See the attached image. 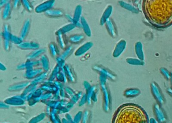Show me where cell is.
<instances>
[{"instance_id":"6da1fadb","label":"cell","mask_w":172,"mask_h":123,"mask_svg":"<svg viewBox=\"0 0 172 123\" xmlns=\"http://www.w3.org/2000/svg\"><path fill=\"white\" fill-rule=\"evenodd\" d=\"M144 15L152 26L167 29L172 25V0H145L142 6Z\"/></svg>"},{"instance_id":"7a4b0ae2","label":"cell","mask_w":172,"mask_h":123,"mask_svg":"<svg viewBox=\"0 0 172 123\" xmlns=\"http://www.w3.org/2000/svg\"><path fill=\"white\" fill-rule=\"evenodd\" d=\"M112 123H149L146 111L133 103L122 104L116 111Z\"/></svg>"},{"instance_id":"3957f363","label":"cell","mask_w":172,"mask_h":123,"mask_svg":"<svg viewBox=\"0 0 172 123\" xmlns=\"http://www.w3.org/2000/svg\"><path fill=\"white\" fill-rule=\"evenodd\" d=\"M55 1H46L37 6L35 8V11L37 13L46 12L49 10L53 8Z\"/></svg>"},{"instance_id":"277c9868","label":"cell","mask_w":172,"mask_h":123,"mask_svg":"<svg viewBox=\"0 0 172 123\" xmlns=\"http://www.w3.org/2000/svg\"><path fill=\"white\" fill-rule=\"evenodd\" d=\"M44 72L42 68H34L29 70H26L24 77L27 79H35L37 76Z\"/></svg>"},{"instance_id":"5b68a950","label":"cell","mask_w":172,"mask_h":123,"mask_svg":"<svg viewBox=\"0 0 172 123\" xmlns=\"http://www.w3.org/2000/svg\"><path fill=\"white\" fill-rule=\"evenodd\" d=\"M64 68L68 80L71 82H75L76 81V75L72 66L69 64H66Z\"/></svg>"},{"instance_id":"8992f818","label":"cell","mask_w":172,"mask_h":123,"mask_svg":"<svg viewBox=\"0 0 172 123\" xmlns=\"http://www.w3.org/2000/svg\"><path fill=\"white\" fill-rule=\"evenodd\" d=\"M19 49L23 50H37L39 49V45L35 42H23L18 46Z\"/></svg>"},{"instance_id":"52a82bcc","label":"cell","mask_w":172,"mask_h":123,"mask_svg":"<svg viewBox=\"0 0 172 123\" xmlns=\"http://www.w3.org/2000/svg\"><path fill=\"white\" fill-rule=\"evenodd\" d=\"M24 100L21 96H15L12 98H9L5 100L6 104L12 106H22L24 104Z\"/></svg>"},{"instance_id":"ba28073f","label":"cell","mask_w":172,"mask_h":123,"mask_svg":"<svg viewBox=\"0 0 172 123\" xmlns=\"http://www.w3.org/2000/svg\"><path fill=\"white\" fill-rule=\"evenodd\" d=\"M94 46V43L92 42H87L84 43L82 46L79 47L78 49L75 52V55L76 56H82L85 54L87 51L90 50V49Z\"/></svg>"},{"instance_id":"9c48e42d","label":"cell","mask_w":172,"mask_h":123,"mask_svg":"<svg viewBox=\"0 0 172 123\" xmlns=\"http://www.w3.org/2000/svg\"><path fill=\"white\" fill-rule=\"evenodd\" d=\"M46 16L51 18H59L63 16L64 11L59 9L52 8L45 12Z\"/></svg>"},{"instance_id":"30bf717a","label":"cell","mask_w":172,"mask_h":123,"mask_svg":"<svg viewBox=\"0 0 172 123\" xmlns=\"http://www.w3.org/2000/svg\"><path fill=\"white\" fill-rule=\"evenodd\" d=\"M29 84H30V83L29 81H24L21 82L17 83L10 86L9 87L8 90L10 91H18L26 88Z\"/></svg>"},{"instance_id":"8fae6325","label":"cell","mask_w":172,"mask_h":123,"mask_svg":"<svg viewBox=\"0 0 172 123\" xmlns=\"http://www.w3.org/2000/svg\"><path fill=\"white\" fill-rule=\"evenodd\" d=\"M30 19H28L25 21L24 24H23L21 30L20 36L22 38L23 40L25 39L27 35L29 34V31L30 30Z\"/></svg>"},{"instance_id":"7c38bea8","label":"cell","mask_w":172,"mask_h":123,"mask_svg":"<svg viewBox=\"0 0 172 123\" xmlns=\"http://www.w3.org/2000/svg\"><path fill=\"white\" fill-rule=\"evenodd\" d=\"M75 27H76V26L74 24L70 23L69 24L64 26L63 27L61 28L60 29L58 30L55 33V34L56 35H59V34L64 35L67 33H69L70 31L74 29Z\"/></svg>"},{"instance_id":"4fadbf2b","label":"cell","mask_w":172,"mask_h":123,"mask_svg":"<svg viewBox=\"0 0 172 123\" xmlns=\"http://www.w3.org/2000/svg\"><path fill=\"white\" fill-rule=\"evenodd\" d=\"M12 8V5L11 4L10 1L5 6L2 13V18L5 20L8 19L10 17Z\"/></svg>"},{"instance_id":"5bb4252c","label":"cell","mask_w":172,"mask_h":123,"mask_svg":"<svg viewBox=\"0 0 172 123\" xmlns=\"http://www.w3.org/2000/svg\"><path fill=\"white\" fill-rule=\"evenodd\" d=\"M82 8L81 5L77 6L75 10L74 14L73 15V24H76L78 22L80 21L82 18Z\"/></svg>"},{"instance_id":"9a60e30c","label":"cell","mask_w":172,"mask_h":123,"mask_svg":"<svg viewBox=\"0 0 172 123\" xmlns=\"http://www.w3.org/2000/svg\"><path fill=\"white\" fill-rule=\"evenodd\" d=\"M45 51H46V49H39L37 50H34L27 55V59H31V60L35 59L39 56L43 55Z\"/></svg>"},{"instance_id":"2e32d148","label":"cell","mask_w":172,"mask_h":123,"mask_svg":"<svg viewBox=\"0 0 172 123\" xmlns=\"http://www.w3.org/2000/svg\"><path fill=\"white\" fill-rule=\"evenodd\" d=\"M80 22L82 23V29L83 30L85 34L88 37H90L91 36V30L90 28V25L87 23L86 20L85 18L82 17L80 19Z\"/></svg>"},{"instance_id":"e0dca14e","label":"cell","mask_w":172,"mask_h":123,"mask_svg":"<svg viewBox=\"0 0 172 123\" xmlns=\"http://www.w3.org/2000/svg\"><path fill=\"white\" fill-rule=\"evenodd\" d=\"M25 63L26 65V70L34 69L35 67L39 66L41 65V61L37 60V59H33V60L27 59Z\"/></svg>"},{"instance_id":"ac0fdd59","label":"cell","mask_w":172,"mask_h":123,"mask_svg":"<svg viewBox=\"0 0 172 123\" xmlns=\"http://www.w3.org/2000/svg\"><path fill=\"white\" fill-rule=\"evenodd\" d=\"M37 85H33V84H30L28 86L26 87L25 89H24V90L23 91V93L20 96H21V98L24 99V100H25L27 99V96L29 94H31L32 92H34V91L36 90V88H37Z\"/></svg>"},{"instance_id":"d6986e66","label":"cell","mask_w":172,"mask_h":123,"mask_svg":"<svg viewBox=\"0 0 172 123\" xmlns=\"http://www.w3.org/2000/svg\"><path fill=\"white\" fill-rule=\"evenodd\" d=\"M85 38L83 34H74L69 37V42L72 44H78L82 42Z\"/></svg>"},{"instance_id":"ffe728a7","label":"cell","mask_w":172,"mask_h":123,"mask_svg":"<svg viewBox=\"0 0 172 123\" xmlns=\"http://www.w3.org/2000/svg\"><path fill=\"white\" fill-rule=\"evenodd\" d=\"M41 65L42 66V69L44 72H47L50 69V62L49 58L45 55L41 56Z\"/></svg>"},{"instance_id":"44dd1931","label":"cell","mask_w":172,"mask_h":123,"mask_svg":"<svg viewBox=\"0 0 172 123\" xmlns=\"http://www.w3.org/2000/svg\"><path fill=\"white\" fill-rule=\"evenodd\" d=\"M49 48L51 55H52V57L56 58L58 57L59 55L60 54V51L56 43L54 42L50 43Z\"/></svg>"},{"instance_id":"7402d4cb","label":"cell","mask_w":172,"mask_h":123,"mask_svg":"<svg viewBox=\"0 0 172 123\" xmlns=\"http://www.w3.org/2000/svg\"><path fill=\"white\" fill-rule=\"evenodd\" d=\"M47 76V72H43V73L39 75L38 76H37L35 79H33V81H31V84H33V85H37L39 83L42 82L43 80H45L46 79Z\"/></svg>"},{"instance_id":"603a6c76","label":"cell","mask_w":172,"mask_h":123,"mask_svg":"<svg viewBox=\"0 0 172 123\" xmlns=\"http://www.w3.org/2000/svg\"><path fill=\"white\" fill-rule=\"evenodd\" d=\"M73 51H74V47L72 46H69L64 50V51L60 55V57L63 59H65L72 54Z\"/></svg>"},{"instance_id":"cb8c5ba5","label":"cell","mask_w":172,"mask_h":123,"mask_svg":"<svg viewBox=\"0 0 172 123\" xmlns=\"http://www.w3.org/2000/svg\"><path fill=\"white\" fill-rule=\"evenodd\" d=\"M57 81L61 82H67L68 79L66 75L64 70V68H62L60 70V73H59L57 77Z\"/></svg>"},{"instance_id":"d4e9b609","label":"cell","mask_w":172,"mask_h":123,"mask_svg":"<svg viewBox=\"0 0 172 123\" xmlns=\"http://www.w3.org/2000/svg\"><path fill=\"white\" fill-rule=\"evenodd\" d=\"M57 41L59 46L61 47V49L65 50L66 48V42H65V40L64 38V35L59 34V35H57Z\"/></svg>"},{"instance_id":"484cf974","label":"cell","mask_w":172,"mask_h":123,"mask_svg":"<svg viewBox=\"0 0 172 123\" xmlns=\"http://www.w3.org/2000/svg\"><path fill=\"white\" fill-rule=\"evenodd\" d=\"M95 89H96V87L95 86H91L88 91H87V103L88 104H91V98L95 93Z\"/></svg>"},{"instance_id":"4316f807","label":"cell","mask_w":172,"mask_h":123,"mask_svg":"<svg viewBox=\"0 0 172 123\" xmlns=\"http://www.w3.org/2000/svg\"><path fill=\"white\" fill-rule=\"evenodd\" d=\"M21 4L23 5V7L29 12H31L33 10V5L31 4L29 1H26V0H23L21 1Z\"/></svg>"},{"instance_id":"83f0119b","label":"cell","mask_w":172,"mask_h":123,"mask_svg":"<svg viewBox=\"0 0 172 123\" xmlns=\"http://www.w3.org/2000/svg\"><path fill=\"white\" fill-rule=\"evenodd\" d=\"M60 70H61V69L58 66H56L52 71L50 77H49V80L51 81H53L55 80V79L57 78L58 75L59 73H60Z\"/></svg>"},{"instance_id":"f1b7e54d","label":"cell","mask_w":172,"mask_h":123,"mask_svg":"<svg viewBox=\"0 0 172 123\" xmlns=\"http://www.w3.org/2000/svg\"><path fill=\"white\" fill-rule=\"evenodd\" d=\"M23 39L20 37H17L16 35H12V37L10 39V42L12 43H14L15 45H18V46L20 45L21 43L23 42Z\"/></svg>"},{"instance_id":"f546056e","label":"cell","mask_w":172,"mask_h":123,"mask_svg":"<svg viewBox=\"0 0 172 123\" xmlns=\"http://www.w3.org/2000/svg\"><path fill=\"white\" fill-rule=\"evenodd\" d=\"M46 116V114L45 113H42L41 115H38L35 118H33L30 120L29 123H37L42 120Z\"/></svg>"},{"instance_id":"4dcf8cb0","label":"cell","mask_w":172,"mask_h":123,"mask_svg":"<svg viewBox=\"0 0 172 123\" xmlns=\"http://www.w3.org/2000/svg\"><path fill=\"white\" fill-rule=\"evenodd\" d=\"M110 12V9L108 8L106 10V11L104 12V13L103 15V16L100 19V25H103L104 24L105 22H106V21L107 20L108 17V15H109V13Z\"/></svg>"},{"instance_id":"1f68e13d","label":"cell","mask_w":172,"mask_h":123,"mask_svg":"<svg viewBox=\"0 0 172 123\" xmlns=\"http://www.w3.org/2000/svg\"><path fill=\"white\" fill-rule=\"evenodd\" d=\"M56 62H57V66L59 67L60 69L64 68L65 65V59L62 58L60 56L56 58Z\"/></svg>"},{"instance_id":"d6a6232c","label":"cell","mask_w":172,"mask_h":123,"mask_svg":"<svg viewBox=\"0 0 172 123\" xmlns=\"http://www.w3.org/2000/svg\"><path fill=\"white\" fill-rule=\"evenodd\" d=\"M82 96V92H78L77 94H75L74 96L71 98V102L74 103H77L78 100Z\"/></svg>"},{"instance_id":"836d02e7","label":"cell","mask_w":172,"mask_h":123,"mask_svg":"<svg viewBox=\"0 0 172 123\" xmlns=\"http://www.w3.org/2000/svg\"><path fill=\"white\" fill-rule=\"evenodd\" d=\"M2 35L4 40L10 41L12 34H11V32H6V31H3V32L2 33Z\"/></svg>"},{"instance_id":"e575fe53","label":"cell","mask_w":172,"mask_h":123,"mask_svg":"<svg viewBox=\"0 0 172 123\" xmlns=\"http://www.w3.org/2000/svg\"><path fill=\"white\" fill-rule=\"evenodd\" d=\"M51 118L52 119V121L54 123H61L60 119L56 114H54L53 112H51Z\"/></svg>"},{"instance_id":"d590c367","label":"cell","mask_w":172,"mask_h":123,"mask_svg":"<svg viewBox=\"0 0 172 123\" xmlns=\"http://www.w3.org/2000/svg\"><path fill=\"white\" fill-rule=\"evenodd\" d=\"M53 93L52 92H47L46 94H43L41 96V100H48L49 99L52 98L53 96Z\"/></svg>"},{"instance_id":"8d00e7d4","label":"cell","mask_w":172,"mask_h":123,"mask_svg":"<svg viewBox=\"0 0 172 123\" xmlns=\"http://www.w3.org/2000/svg\"><path fill=\"white\" fill-rule=\"evenodd\" d=\"M64 89H65V92H66V94L68 95L71 98L75 94L74 91L73 90V89L70 88L69 87H66Z\"/></svg>"},{"instance_id":"74e56055","label":"cell","mask_w":172,"mask_h":123,"mask_svg":"<svg viewBox=\"0 0 172 123\" xmlns=\"http://www.w3.org/2000/svg\"><path fill=\"white\" fill-rule=\"evenodd\" d=\"M82 116H83L82 112H78L77 115L75 116L74 119L73 121L75 123H79L81 120H82Z\"/></svg>"},{"instance_id":"f35d334b","label":"cell","mask_w":172,"mask_h":123,"mask_svg":"<svg viewBox=\"0 0 172 123\" xmlns=\"http://www.w3.org/2000/svg\"><path fill=\"white\" fill-rule=\"evenodd\" d=\"M86 102H87V95L86 94H84L83 95L82 99H81V100H80V102L79 103V106H80V107L83 106Z\"/></svg>"},{"instance_id":"ab89813d","label":"cell","mask_w":172,"mask_h":123,"mask_svg":"<svg viewBox=\"0 0 172 123\" xmlns=\"http://www.w3.org/2000/svg\"><path fill=\"white\" fill-rule=\"evenodd\" d=\"M89 115H90L89 111H86L84 112V114L83 115L82 123H87Z\"/></svg>"},{"instance_id":"60d3db41","label":"cell","mask_w":172,"mask_h":123,"mask_svg":"<svg viewBox=\"0 0 172 123\" xmlns=\"http://www.w3.org/2000/svg\"><path fill=\"white\" fill-rule=\"evenodd\" d=\"M41 100V97H39V98H33V99H31L29 101V106H33L36 103H38V102H39Z\"/></svg>"},{"instance_id":"b9f144b4","label":"cell","mask_w":172,"mask_h":123,"mask_svg":"<svg viewBox=\"0 0 172 123\" xmlns=\"http://www.w3.org/2000/svg\"><path fill=\"white\" fill-rule=\"evenodd\" d=\"M4 47L6 51H9L11 48V42L4 40Z\"/></svg>"},{"instance_id":"7bdbcfd3","label":"cell","mask_w":172,"mask_h":123,"mask_svg":"<svg viewBox=\"0 0 172 123\" xmlns=\"http://www.w3.org/2000/svg\"><path fill=\"white\" fill-rule=\"evenodd\" d=\"M54 84L55 86L58 89H59V90L64 89L62 83L61 82H59V81H55Z\"/></svg>"},{"instance_id":"ee69618b","label":"cell","mask_w":172,"mask_h":123,"mask_svg":"<svg viewBox=\"0 0 172 123\" xmlns=\"http://www.w3.org/2000/svg\"><path fill=\"white\" fill-rule=\"evenodd\" d=\"M16 69L17 70L19 71L23 70H24V69H26L25 63H22V64H19V65H18Z\"/></svg>"},{"instance_id":"f6af8a7d","label":"cell","mask_w":172,"mask_h":123,"mask_svg":"<svg viewBox=\"0 0 172 123\" xmlns=\"http://www.w3.org/2000/svg\"><path fill=\"white\" fill-rule=\"evenodd\" d=\"M69 108H67L66 107H62L60 109H59V113H65V112H68L69 111Z\"/></svg>"},{"instance_id":"bcb514c9","label":"cell","mask_w":172,"mask_h":123,"mask_svg":"<svg viewBox=\"0 0 172 123\" xmlns=\"http://www.w3.org/2000/svg\"><path fill=\"white\" fill-rule=\"evenodd\" d=\"M83 85H84V88L86 89V91H88V90L91 87V86L90 83L86 81H84V82H83Z\"/></svg>"},{"instance_id":"7dc6e473","label":"cell","mask_w":172,"mask_h":123,"mask_svg":"<svg viewBox=\"0 0 172 123\" xmlns=\"http://www.w3.org/2000/svg\"><path fill=\"white\" fill-rule=\"evenodd\" d=\"M65 16L67 20L70 22V23H73V18L71 15L69 14H65Z\"/></svg>"},{"instance_id":"c3c4849f","label":"cell","mask_w":172,"mask_h":123,"mask_svg":"<svg viewBox=\"0 0 172 123\" xmlns=\"http://www.w3.org/2000/svg\"><path fill=\"white\" fill-rule=\"evenodd\" d=\"M21 1H13V7L14 8H18V7L20 5L19 3H21Z\"/></svg>"},{"instance_id":"681fc988","label":"cell","mask_w":172,"mask_h":123,"mask_svg":"<svg viewBox=\"0 0 172 123\" xmlns=\"http://www.w3.org/2000/svg\"><path fill=\"white\" fill-rule=\"evenodd\" d=\"M10 1H6V0H3V1H0V7H2L7 4V3L9 2Z\"/></svg>"},{"instance_id":"f907efd6","label":"cell","mask_w":172,"mask_h":123,"mask_svg":"<svg viewBox=\"0 0 172 123\" xmlns=\"http://www.w3.org/2000/svg\"><path fill=\"white\" fill-rule=\"evenodd\" d=\"M4 31L6 32H11V29L9 25L6 24L4 26Z\"/></svg>"},{"instance_id":"816d5d0a","label":"cell","mask_w":172,"mask_h":123,"mask_svg":"<svg viewBox=\"0 0 172 123\" xmlns=\"http://www.w3.org/2000/svg\"><path fill=\"white\" fill-rule=\"evenodd\" d=\"M0 107L1 108H8L9 106L7 105L6 103H3L2 102L0 103Z\"/></svg>"},{"instance_id":"f5cc1de1","label":"cell","mask_w":172,"mask_h":123,"mask_svg":"<svg viewBox=\"0 0 172 123\" xmlns=\"http://www.w3.org/2000/svg\"><path fill=\"white\" fill-rule=\"evenodd\" d=\"M66 116L67 120V121H68L69 123H71L73 122V121L72 120V117L70 115H69V114H67Z\"/></svg>"},{"instance_id":"db71d44e","label":"cell","mask_w":172,"mask_h":123,"mask_svg":"<svg viewBox=\"0 0 172 123\" xmlns=\"http://www.w3.org/2000/svg\"><path fill=\"white\" fill-rule=\"evenodd\" d=\"M73 106H74V103H72V102H70L67 103V104H66V107L67 108H68L69 109H70L71 108H72Z\"/></svg>"},{"instance_id":"11a10c76","label":"cell","mask_w":172,"mask_h":123,"mask_svg":"<svg viewBox=\"0 0 172 123\" xmlns=\"http://www.w3.org/2000/svg\"><path fill=\"white\" fill-rule=\"evenodd\" d=\"M75 25L76 26V27H77L78 29H82V23H81V22L79 21L77 23H76V24H75Z\"/></svg>"},{"instance_id":"9f6ffc18","label":"cell","mask_w":172,"mask_h":123,"mask_svg":"<svg viewBox=\"0 0 172 123\" xmlns=\"http://www.w3.org/2000/svg\"><path fill=\"white\" fill-rule=\"evenodd\" d=\"M91 100H92L94 102H95L97 101V97H96V94L95 92L93 95V96H92V98H91Z\"/></svg>"},{"instance_id":"6f0895ef","label":"cell","mask_w":172,"mask_h":123,"mask_svg":"<svg viewBox=\"0 0 172 123\" xmlns=\"http://www.w3.org/2000/svg\"><path fill=\"white\" fill-rule=\"evenodd\" d=\"M0 69L2 71H5L6 70V67L2 63H1L0 64Z\"/></svg>"},{"instance_id":"680465c9","label":"cell","mask_w":172,"mask_h":123,"mask_svg":"<svg viewBox=\"0 0 172 123\" xmlns=\"http://www.w3.org/2000/svg\"><path fill=\"white\" fill-rule=\"evenodd\" d=\"M62 122L63 123H70L68 122V121H67V120L65 119H63Z\"/></svg>"},{"instance_id":"91938a15","label":"cell","mask_w":172,"mask_h":123,"mask_svg":"<svg viewBox=\"0 0 172 123\" xmlns=\"http://www.w3.org/2000/svg\"><path fill=\"white\" fill-rule=\"evenodd\" d=\"M50 123V122H49V123Z\"/></svg>"}]
</instances>
